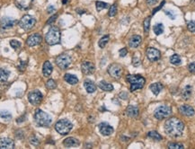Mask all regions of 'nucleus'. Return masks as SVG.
<instances>
[{
  "label": "nucleus",
  "instance_id": "nucleus-1",
  "mask_svg": "<svg viewBox=\"0 0 195 149\" xmlns=\"http://www.w3.org/2000/svg\"><path fill=\"white\" fill-rule=\"evenodd\" d=\"M184 129V124L181 121L179 118H171L166 121L165 130L167 134L173 137H178L182 136L183 131Z\"/></svg>",
  "mask_w": 195,
  "mask_h": 149
},
{
  "label": "nucleus",
  "instance_id": "nucleus-2",
  "mask_svg": "<svg viewBox=\"0 0 195 149\" xmlns=\"http://www.w3.org/2000/svg\"><path fill=\"white\" fill-rule=\"evenodd\" d=\"M34 120L37 123L38 126L40 127H43V128H48L50 126L52 120H51V117L46 113L45 111L37 109L35 113H34Z\"/></svg>",
  "mask_w": 195,
  "mask_h": 149
},
{
  "label": "nucleus",
  "instance_id": "nucleus-3",
  "mask_svg": "<svg viewBox=\"0 0 195 149\" xmlns=\"http://www.w3.org/2000/svg\"><path fill=\"white\" fill-rule=\"evenodd\" d=\"M126 80L131 84V91L134 92L139 89L143 88L146 80L145 78L140 75H128L126 77Z\"/></svg>",
  "mask_w": 195,
  "mask_h": 149
},
{
  "label": "nucleus",
  "instance_id": "nucleus-4",
  "mask_svg": "<svg viewBox=\"0 0 195 149\" xmlns=\"http://www.w3.org/2000/svg\"><path fill=\"white\" fill-rule=\"evenodd\" d=\"M45 41L49 45H56L60 42V31L56 26L50 27L45 35Z\"/></svg>",
  "mask_w": 195,
  "mask_h": 149
},
{
  "label": "nucleus",
  "instance_id": "nucleus-5",
  "mask_svg": "<svg viewBox=\"0 0 195 149\" xmlns=\"http://www.w3.org/2000/svg\"><path fill=\"white\" fill-rule=\"evenodd\" d=\"M73 128V124L67 118H63V120H59L55 124V129L56 131L60 135H67L69 134Z\"/></svg>",
  "mask_w": 195,
  "mask_h": 149
},
{
  "label": "nucleus",
  "instance_id": "nucleus-6",
  "mask_svg": "<svg viewBox=\"0 0 195 149\" xmlns=\"http://www.w3.org/2000/svg\"><path fill=\"white\" fill-rule=\"evenodd\" d=\"M172 114V109L167 105H161L157 107L154 111V116L157 120H163V118H168Z\"/></svg>",
  "mask_w": 195,
  "mask_h": 149
},
{
  "label": "nucleus",
  "instance_id": "nucleus-7",
  "mask_svg": "<svg viewBox=\"0 0 195 149\" xmlns=\"http://www.w3.org/2000/svg\"><path fill=\"white\" fill-rule=\"evenodd\" d=\"M36 23V20L34 16H31L30 15H23L22 19L19 22V26L24 30V31H29V30L34 28V26Z\"/></svg>",
  "mask_w": 195,
  "mask_h": 149
},
{
  "label": "nucleus",
  "instance_id": "nucleus-8",
  "mask_svg": "<svg viewBox=\"0 0 195 149\" xmlns=\"http://www.w3.org/2000/svg\"><path fill=\"white\" fill-rule=\"evenodd\" d=\"M56 64L59 68L66 69L71 64V57L68 54H60L56 57Z\"/></svg>",
  "mask_w": 195,
  "mask_h": 149
},
{
  "label": "nucleus",
  "instance_id": "nucleus-9",
  "mask_svg": "<svg viewBox=\"0 0 195 149\" xmlns=\"http://www.w3.org/2000/svg\"><path fill=\"white\" fill-rule=\"evenodd\" d=\"M28 100L32 105H38L42 100V94L38 90H34L28 94Z\"/></svg>",
  "mask_w": 195,
  "mask_h": 149
},
{
  "label": "nucleus",
  "instance_id": "nucleus-10",
  "mask_svg": "<svg viewBox=\"0 0 195 149\" xmlns=\"http://www.w3.org/2000/svg\"><path fill=\"white\" fill-rule=\"evenodd\" d=\"M108 73L113 78H121L122 75V68L118 64H112L108 68Z\"/></svg>",
  "mask_w": 195,
  "mask_h": 149
},
{
  "label": "nucleus",
  "instance_id": "nucleus-11",
  "mask_svg": "<svg viewBox=\"0 0 195 149\" xmlns=\"http://www.w3.org/2000/svg\"><path fill=\"white\" fill-rule=\"evenodd\" d=\"M147 57L148 58V60H150L151 62H155L160 58L161 53L158 49L155 48H148L147 49Z\"/></svg>",
  "mask_w": 195,
  "mask_h": 149
},
{
  "label": "nucleus",
  "instance_id": "nucleus-12",
  "mask_svg": "<svg viewBox=\"0 0 195 149\" xmlns=\"http://www.w3.org/2000/svg\"><path fill=\"white\" fill-rule=\"evenodd\" d=\"M98 128H99V130H100V132L103 136H110L114 131L113 128L106 122L100 123L98 125Z\"/></svg>",
  "mask_w": 195,
  "mask_h": 149
},
{
  "label": "nucleus",
  "instance_id": "nucleus-13",
  "mask_svg": "<svg viewBox=\"0 0 195 149\" xmlns=\"http://www.w3.org/2000/svg\"><path fill=\"white\" fill-rule=\"evenodd\" d=\"M42 36L38 33H35V34H32V35L28 37L26 43L30 47H34V46L39 45L42 42Z\"/></svg>",
  "mask_w": 195,
  "mask_h": 149
},
{
  "label": "nucleus",
  "instance_id": "nucleus-14",
  "mask_svg": "<svg viewBox=\"0 0 195 149\" xmlns=\"http://www.w3.org/2000/svg\"><path fill=\"white\" fill-rule=\"evenodd\" d=\"M81 69L85 75H91L94 72L95 68H94L93 63H91L89 61H85L81 65Z\"/></svg>",
  "mask_w": 195,
  "mask_h": 149
},
{
  "label": "nucleus",
  "instance_id": "nucleus-15",
  "mask_svg": "<svg viewBox=\"0 0 195 149\" xmlns=\"http://www.w3.org/2000/svg\"><path fill=\"white\" fill-rule=\"evenodd\" d=\"M179 111H180L183 115L187 116V117H191V116H193L194 113H195L194 109H193L191 106H190V105H182V106H180Z\"/></svg>",
  "mask_w": 195,
  "mask_h": 149
},
{
  "label": "nucleus",
  "instance_id": "nucleus-16",
  "mask_svg": "<svg viewBox=\"0 0 195 149\" xmlns=\"http://www.w3.org/2000/svg\"><path fill=\"white\" fill-rule=\"evenodd\" d=\"M15 146V143L12 139L8 137L1 138L0 140V147L2 149H12Z\"/></svg>",
  "mask_w": 195,
  "mask_h": 149
},
{
  "label": "nucleus",
  "instance_id": "nucleus-17",
  "mask_svg": "<svg viewBox=\"0 0 195 149\" xmlns=\"http://www.w3.org/2000/svg\"><path fill=\"white\" fill-rule=\"evenodd\" d=\"M15 23V19L11 17H3L1 20V27L3 29H10L12 28Z\"/></svg>",
  "mask_w": 195,
  "mask_h": 149
},
{
  "label": "nucleus",
  "instance_id": "nucleus-18",
  "mask_svg": "<svg viewBox=\"0 0 195 149\" xmlns=\"http://www.w3.org/2000/svg\"><path fill=\"white\" fill-rule=\"evenodd\" d=\"M84 87H85V89L86 92L88 94H93V93H94L96 91V85H95V84L93 81L89 80V79H86L84 82Z\"/></svg>",
  "mask_w": 195,
  "mask_h": 149
},
{
  "label": "nucleus",
  "instance_id": "nucleus-19",
  "mask_svg": "<svg viewBox=\"0 0 195 149\" xmlns=\"http://www.w3.org/2000/svg\"><path fill=\"white\" fill-rule=\"evenodd\" d=\"M126 114L131 118H136L139 115V108L135 105H129L126 109Z\"/></svg>",
  "mask_w": 195,
  "mask_h": 149
},
{
  "label": "nucleus",
  "instance_id": "nucleus-20",
  "mask_svg": "<svg viewBox=\"0 0 195 149\" xmlns=\"http://www.w3.org/2000/svg\"><path fill=\"white\" fill-rule=\"evenodd\" d=\"M63 144L66 147H76V146H78L80 143L75 137H68L64 140Z\"/></svg>",
  "mask_w": 195,
  "mask_h": 149
},
{
  "label": "nucleus",
  "instance_id": "nucleus-21",
  "mask_svg": "<svg viewBox=\"0 0 195 149\" xmlns=\"http://www.w3.org/2000/svg\"><path fill=\"white\" fill-rule=\"evenodd\" d=\"M141 41H142V39H141L140 36H139V35H134V36H132L131 39H129V47H131V48L135 49V48H137V47L141 43Z\"/></svg>",
  "mask_w": 195,
  "mask_h": 149
},
{
  "label": "nucleus",
  "instance_id": "nucleus-22",
  "mask_svg": "<svg viewBox=\"0 0 195 149\" xmlns=\"http://www.w3.org/2000/svg\"><path fill=\"white\" fill-rule=\"evenodd\" d=\"M52 69L53 67L51 65V63L50 61H45L42 67V72H43V76H50V74L52 73Z\"/></svg>",
  "mask_w": 195,
  "mask_h": 149
},
{
  "label": "nucleus",
  "instance_id": "nucleus-23",
  "mask_svg": "<svg viewBox=\"0 0 195 149\" xmlns=\"http://www.w3.org/2000/svg\"><path fill=\"white\" fill-rule=\"evenodd\" d=\"M163 88H164V86L161 83H154L150 85V90L155 95L159 94V93L162 91V89Z\"/></svg>",
  "mask_w": 195,
  "mask_h": 149
},
{
  "label": "nucleus",
  "instance_id": "nucleus-24",
  "mask_svg": "<svg viewBox=\"0 0 195 149\" xmlns=\"http://www.w3.org/2000/svg\"><path fill=\"white\" fill-rule=\"evenodd\" d=\"M192 94V87L191 85H186L182 91V97L183 100H188Z\"/></svg>",
  "mask_w": 195,
  "mask_h": 149
},
{
  "label": "nucleus",
  "instance_id": "nucleus-25",
  "mask_svg": "<svg viewBox=\"0 0 195 149\" xmlns=\"http://www.w3.org/2000/svg\"><path fill=\"white\" fill-rule=\"evenodd\" d=\"M98 87H99L100 89H102L103 91H107V92H110V91H112V90H113V86H112L111 84H109V83H107V82H105V81H101V82H99Z\"/></svg>",
  "mask_w": 195,
  "mask_h": 149
},
{
  "label": "nucleus",
  "instance_id": "nucleus-26",
  "mask_svg": "<svg viewBox=\"0 0 195 149\" xmlns=\"http://www.w3.org/2000/svg\"><path fill=\"white\" fill-rule=\"evenodd\" d=\"M64 79H65V81H66L67 83H69V84H70L72 85L77 84V82H78L77 77L76 76H74V75H71V74H66V75H65V76H64Z\"/></svg>",
  "mask_w": 195,
  "mask_h": 149
},
{
  "label": "nucleus",
  "instance_id": "nucleus-27",
  "mask_svg": "<svg viewBox=\"0 0 195 149\" xmlns=\"http://www.w3.org/2000/svg\"><path fill=\"white\" fill-rule=\"evenodd\" d=\"M170 62H171L173 65L179 66V65L182 63V60H181L180 56L177 55V54H174V55H172L171 57H170Z\"/></svg>",
  "mask_w": 195,
  "mask_h": 149
},
{
  "label": "nucleus",
  "instance_id": "nucleus-28",
  "mask_svg": "<svg viewBox=\"0 0 195 149\" xmlns=\"http://www.w3.org/2000/svg\"><path fill=\"white\" fill-rule=\"evenodd\" d=\"M153 30H154V33H155L156 35H160L164 32V25L162 23H156L154 26Z\"/></svg>",
  "mask_w": 195,
  "mask_h": 149
},
{
  "label": "nucleus",
  "instance_id": "nucleus-29",
  "mask_svg": "<svg viewBox=\"0 0 195 149\" xmlns=\"http://www.w3.org/2000/svg\"><path fill=\"white\" fill-rule=\"evenodd\" d=\"M9 75H10V73H9L8 70L4 69V68L0 69V76H1V83L7 82V80L8 79Z\"/></svg>",
  "mask_w": 195,
  "mask_h": 149
},
{
  "label": "nucleus",
  "instance_id": "nucleus-30",
  "mask_svg": "<svg viewBox=\"0 0 195 149\" xmlns=\"http://www.w3.org/2000/svg\"><path fill=\"white\" fill-rule=\"evenodd\" d=\"M148 136L150 137V138H152L153 140H156V141H160V140H162V136L160 135V134H158L156 131H149L148 133Z\"/></svg>",
  "mask_w": 195,
  "mask_h": 149
},
{
  "label": "nucleus",
  "instance_id": "nucleus-31",
  "mask_svg": "<svg viewBox=\"0 0 195 149\" xmlns=\"http://www.w3.org/2000/svg\"><path fill=\"white\" fill-rule=\"evenodd\" d=\"M95 5H96V10L98 12H100L103 9H105V8L108 7V4L104 3V2H102V1H97L95 3Z\"/></svg>",
  "mask_w": 195,
  "mask_h": 149
},
{
  "label": "nucleus",
  "instance_id": "nucleus-32",
  "mask_svg": "<svg viewBox=\"0 0 195 149\" xmlns=\"http://www.w3.org/2000/svg\"><path fill=\"white\" fill-rule=\"evenodd\" d=\"M108 41H109V36H108V35H105V36H104L103 38H101V40H100L99 42H98V45H99V47H100L101 49H104V48L105 47V45L108 43Z\"/></svg>",
  "mask_w": 195,
  "mask_h": 149
},
{
  "label": "nucleus",
  "instance_id": "nucleus-33",
  "mask_svg": "<svg viewBox=\"0 0 195 149\" xmlns=\"http://www.w3.org/2000/svg\"><path fill=\"white\" fill-rule=\"evenodd\" d=\"M1 118L2 120H5V121H8L12 118V114L7 110H2L1 111Z\"/></svg>",
  "mask_w": 195,
  "mask_h": 149
},
{
  "label": "nucleus",
  "instance_id": "nucleus-34",
  "mask_svg": "<svg viewBox=\"0 0 195 149\" xmlns=\"http://www.w3.org/2000/svg\"><path fill=\"white\" fill-rule=\"evenodd\" d=\"M143 25H144V31H145V33H148L149 32V27H150V17H147L144 20Z\"/></svg>",
  "mask_w": 195,
  "mask_h": 149
},
{
  "label": "nucleus",
  "instance_id": "nucleus-35",
  "mask_svg": "<svg viewBox=\"0 0 195 149\" xmlns=\"http://www.w3.org/2000/svg\"><path fill=\"white\" fill-rule=\"evenodd\" d=\"M116 14H117V6H116V4H114L111 7L108 15H109L110 17H113V16L116 15Z\"/></svg>",
  "mask_w": 195,
  "mask_h": 149
},
{
  "label": "nucleus",
  "instance_id": "nucleus-36",
  "mask_svg": "<svg viewBox=\"0 0 195 149\" xmlns=\"http://www.w3.org/2000/svg\"><path fill=\"white\" fill-rule=\"evenodd\" d=\"M168 147L171 149H183L184 146L180 143H170L168 144Z\"/></svg>",
  "mask_w": 195,
  "mask_h": 149
},
{
  "label": "nucleus",
  "instance_id": "nucleus-37",
  "mask_svg": "<svg viewBox=\"0 0 195 149\" xmlns=\"http://www.w3.org/2000/svg\"><path fill=\"white\" fill-rule=\"evenodd\" d=\"M56 86H57L56 82H55L54 80H52V79L48 80V82L46 83V87H47L48 89H50V90H52V89H55Z\"/></svg>",
  "mask_w": 195,
  "mask_h": 149
},
{
  "label": "nucleus",
  "instance_id": "nucleus-38",
  "mask_svg": "<svg viewBox=\"0 0 195 149\" xmlns=\"http://www.w3.org/2000/svg\"><path fill=\"white\" fill-rule=\"evenodd\" d=\"M10 45H11V47H12L14 49H20V47H21V43H20L18 41H16V40H12V41H10Z\"/></svg>",
  "mask_w": 195,
  "mask_h": 149
},
{
  "label": "nucleus",
  "instance_id": "nucleus-39",
  "mask_svg": "<svg viewBox=\"0 0 195 149\" xmlns=\"http://www.w3.org/2000/svg\"><path fill=\"white\" fill-rule=\"evenodd\" d=\"M187 28L190 32L191 33H195V21H191L188 23L187 24Z\"/></svg>",
  "mask_w": 195,
  "mask_h": 149
},
{
  "label": "nucleus",
  "instance_id": "nucleus-40",
  "mask_svg": "<svg viewBox=\"0 0 195 149\" xmlns=\"http://www.w3.org/2000/svg\"><path fill=\"white\" fill-rule=\"evenodd\" d=\"M165 13H166V15H167V16H169L170 17V19H172V20H175V17H176V15L173 12V11H168V10H166L165 11Z\"/></svg>",
  "mask_w": 195,
  "mask_h": 149
},
{
  "label": "nucleus",
  "instance_id": "nucleus-41",
  "mask_svg": "<svg viewBox=\"0 0 195 149\" xmlns=\"http://www.w3.org/2000/svg\"><path fill=\"white\" fill-rule=\"evenodd\" d=\"M132 64H133V66L134 67H139V65H140V59L139 58V57H133V59H132Z\"/></svg>",
  "mask_w": 195,
  "mask_h": 149
},
{
  "label": "nucleus",
  "instance_id": "nucleus-42",
  "mask_svg": "<svg viewBox=\"0 0 195 149\" xmlns=\"http://www.w3.org/2000/svg\"><path fill=\"white\" fill-rule=\"evenodd\" d=\"M119 54H120V56H121V57H124L128 54V50H127V49H126V48H122L121 49H120Z\"/></svg>",
  "mask_w": 195,
  "mask_h": 149
},
{
  "label": "nucleus",
  "instance_id": "nucleus-43",
  "mask_svg": "<svg viewBox=\"0 0 195 149\" xmlns=\"http://www.w3.org/2000/svg\"><path fill=\"white\" fill-rule=\"evenodd\" d=\"M165 3H166V1H163V2H162V3L160 4V6H159V7H157L156 8H155V9L153 10V13H152V15H155V14H156V13L157 11H159V10H160V9H161L162 7H163V6L165 5Z\"/></svg>",
  "mask_w": 195,
  "mask_h": 149
},
{
  "label": "nucleus",
  "instance_id": "nucleus-44",
  "mask_svg": "<svg viewBox=\"0 0 195 149\" xmlns=\"http://www.w3.org/2000/svg\"><path fill=\"white\" fill-rule=\"evenodd\" d=\"M189 70H190L191 73L195 74V61L192 62V63H191V64L189 65Z\"/></svg>",
  "mask_w": 195,
  "mask_h": 149
},
{
  "label": "nucleus",
  "instance_id": "nucleus-45",
  "mask_svg": "<svg viewBox=\"0 0 195 149\" xmlns=\"http://www.w3.org/2000/svg\"><path fill=\"white\" fill-rule=\"evenodd\" d=\"M57 17H58V15H52V16L50 18V20H48V22H47V24H51L53 22H55V21H56Z\"/></svg>",
  "mask_w": 195,
  "mask_h": 149
},
{
  "label": "nucleus",
  "instance_id": "nucleus-46",
  "mask_svg": "<svg viewBox=\"0 0 195 149\" xmlns=\"http://www.w3.org/2000/svg\"><path fill=\"white\" fill-rule=\"evenodd\" d=\"M25 65H26L25 61H22V60H21L20 66H18V69H20L21 71H23L24 68H25Z\"/></svg>",
  "mask_w": 195,
  "mask_h": 149
},
{
  "label": "nucleus",
  "instance_id": "nucleus-47",
  "mask_svg": "<svg viewBox=\"0 0 195 149\" xmlns=\"http://www.w3.org/2000/svg\"><path fill=\"white\" fill-rule=\"evenodd\" d=\"M55 7L52 6V5H50V6H49L48 7V8H47V11H48V13L49 14H51V13H53V12H55Z\"/></svg>",
  "mask_w": 195,
  "mask_h": 149
},
{
  "label": "nucleus",
  "instance_id": "nucleus-48",
  "mask_svg": "<svg viewBox=\"0 0 195 149\" xmlns=\"http://www.w3.org/2000/svg\"><path fill=\"white\" fill-rule=\"evenodd\" d=\"M158 2V0H147V3L149 6H154Z\"/></svg>",
  "mask_w": 195,
  "mask_h": 149
},
{
  "label": "nucleus",
  "instance_id": "nucleus-49",
  "mask_svg": "<svg viewBox=\"0 0 195 149\" xmlns=\"http://www.w3.org/2000/svg\"><path fill=\"white\" fill-rule=\"evenodd\" d=\"M31 143L32 145H36L39 144V140H38L35 137H34V138H31Z\"/></svg>",
  "mask_w": 195,
  "mask_h": 149
},
{
  "label": "nucleus",
  "instance_id": "nucleus-50",
  "mask_svg": "<svg viewBox=\"0 0 195 149\" xmlns=\"http://www.w3.org/2000/svg\"><path fill=\"white\" fill-rule=\"evenodd\" d=\"M120 97H121L122 99L126 100V99L128 98V94H127V93H125V92H122V93H121V94H120Z\"/></svg>",
  "mask_w": 195,
  "mask_h": 149
},
{
  "label": "nucleus",
  "instance_id": "nucleus-51",
  "mask_svg": "<svg viewBox=\"0 0 195 149\" xmlns=\"http://www.w3.org/2000/svg\"><path fill=\"white\" fill-rule=\"evenodd\" d=\"M23 118H24V117H21V118H17V121H16V122H17V123H21V122H23V121H24Z\"/></svg>",
  "mask_w": 195,
  "mask_h": 149
},
{
  "label": "nucleus",
  "instance_id": "nucleus-52",
  "mask_svg": "<svg viewBox=\"0 0 195 149\" xmlns=\"http://www.w3.org/2000/svg\"><path fill=\"white\" fill-rule=\"evenodd\" d=\"M67 2H68V0H62V3L63 4H67Z\"/></svg>",
  "mask_w": 195,
  "mask_h": 149
}]
</instances>
